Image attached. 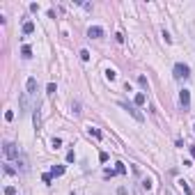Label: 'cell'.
I'll list each match as a JSON object with an SVG mask.
<instances>
[{"instance_id":"cell-21","label":"cell","mask_w":195,"mask_h":195,"mask_svg":"<svg viewBox=\"0 0 195 195\" xmlns=\"http://www.w3.org/2000/svg\"><path fill=\"white\" fill-rule=\"evenodd\" d=\"M5 195H16V188L14 186H7V188H5Z\"/></svg>"},{"instance_id":"cell-13","label":"cell","mask_w":195,"mask_h":195,"mask_svg":"<svg viewBox=\"0 0 195 195\" xmlns=\"http://www.w3.org/2000/svg\"><path fill=\"white\" fill-rule=\"evenodd\" d=\"M106 78H108V80H115V78H117L115 69H106Z\"/></svg>"},{"instance_id":"cell-2","label":"cell","mask_w":195,"mask_h":195,"mask_svg":"<svg viewBox=\"0 0 195 195\" xmlns=\"http://www.w3.org/2000/svg\"><path fill=\"white\" fill-rule=\"evenodd\" d=\"M175 78H179V80L181 78H184V80L191 78V69H188V64H184V62H177L175 64Z\"/></svg>"},{"instance_id":"cell-6","label":"cell","mask_w":195,"mask_h":195,"mask_svg":"<svg viewBox=\"0 0 195 195\" xmlns=\"http://www.w3.org/2000/svg\"><path fill=\"white\" fill-rule=\"evenodd\" d=\"M25 94H30V97L37 94V78H28V92Z\"/></svg>"},{"instance_id":"cell-1","label":"cell","mask_w":195,"mask_h":195,"mask_svg":"<svg viewBox=\"0 0 195 195\" xmlns=\"http://www.w3.org/2000/svg\"><path fill=\"white\" fill-rule=\"evenodd\" d=\"M120 106H122L124 110H129V113H131L133 120H138V122H143V120H145V115L138 110V106H135V103H131V101H120Z\"/></svg>"},{"instance_id":"cell-10","label":"cell","mask_w":195,"mask_h":195,"mask_svg":"<svg viewBox=\"0 0 195 195\" xmlns=\"http://www.w3.org/2000/svg\"><path fill=\"white\" fill-rule=\"evenodd\" d=\"M87 133H90V135H94V138H97V140H101V138H103V133L99 131L97 126H90V129H87Z\"/></svg>"},{"instance_id":"cell-19","label":"cell","mask_w":195,"mask_h":195,"mask_svg":"<svg viewBox=\"0 0 195 195\" xmlns=\"http://www.w3.org/2000/svg\"><path fill=\"white\" fill-rule=\"evenodd\" d=\"M152 186H154V184H152V179L147 177V179L143 181V188H147V191H152Z\"/></svg>"},{"instance_id":"cell-11","label":"cell","mask_w":195,"mask_h":195,"mask_svg":"<svg viewBox=\"0 0 195 195\" xmlns=\"http://www.w3.org/2000/svg\"><path fill=\"white\" fill-rule=\"evenodd\" d=\"M179 186H181V191H184L186 195H193V191H191V186H188V181H184V179H181V181H179Z\"/></svg>"},{"instance_id":"cell-26","label":"cell","mask_w":195,"mask_h":195,"mask_svg":"<svg viewBox=\"0 0 195 195\" xmlns=\"http://www.w3.org/2000/svg\"><path fill=\"white\" fill-rule=\"evenodd\" d=\"M53 147H55V149H57V147H62V140L60 138H53Z\"/></svg>"},{"instance_id":"cell-5","label":"cell","mask_w":195,"mask_h":195,"mask_svg":"<svg viewBox=\"0 0 195 195\" xmlns=\"http://www.w3.org/2000/svg\"><path fill=\"white\" fill-rule=\"evenodd\" d=\"M87 37H90V39H101V37H103V28L92 25L90 30H87Z\"/></svg>"},{"instance_id":"cell-14","label":"cell","mask_w":195,"mask_h":195,"mask_svg":"<svg viewBox=\"0 0 195 195\" xmlns=\"http://www.w3.org/2000/svg\"><path fill=\"white\" fill-rule=\"evenodd\" d=\"M115 172H117V175H124V172H126V168H124V163H115Z\"/></svg>"},{"instance_id":"cell-29","label":"cell","mask_w":195,"mask_h":195,"mask_svg":"<svg viewBox=\"0 0 195 195\" xmlns=\"http://www.w3.org/2000/svg\"><path fill=\"white\" fill-rule=\"evenodd\" d=\"M193 129H195V126H193Z\"/></svg>"},{"instance_id":"cell-23","label":"cell","mask_w":195,"mask_h":195,"mask_svg":"<svg viewBox=\"0 0 195 195\" xmlns=\"http://www.w3.org/2000/svg\"><path fill=\"white\" fill-rule=\"evenodd\" d=\"M39 122H41V120H39V110L34 108V126H37V129H39Z\"/></svg>"},{"instance_id":"cell-9","label":"cell","mask_w":195,"mask_h":195,"mask_svg":"<svg viewBox=\"0 0 195 195\" xmlns=\"http://www.w3.org/2000/svg\"><path fill=\"white\" fill-rule=\"evenodd\" d=\"M32 32H34V23L32 21L23 23V34H32Z\"/></svg>"},{"instance_id":"cell-16","label":"cell","mask_w":195,"mask_h":195,"mask_svg":"<svg viewBox=\"0 0 195 195\" xmlns=\"http://www.w3.org/2000/svg\"><path fill=\"white\" fill-rule=\"evenodd\" d=\"M28 110V99H25V94L21 97V113H25Z\"/></svg>"},{"instance_id":"cell-3","label":"cell","mask_w":195,"mask_h":195,"mask_svg":"<svg viewBox=\"0 0 195 195\" xmlns=\"http://www.w3.org/2000/svg\"><path fill=\"white\" fill-rule=\"evenodd\" d=\"M2 152H5V156H7V158H19V156H21V154H19V147H16L14 143H5Z\"/></svg>"},{"instance_id":"cell-25","label":"cell","mask_w":195,"mask_h":195,"mask_svg":"<svg viewBox=\"0 0 195 195\" xmlns=\"http://www.w3.org/2000/svg\"><path fill=\"white\" fill-rule=\"evenodd\" d=\"M76 161V154H74V152H69V154H67V163H74Z\"/></svg>"},{"instance_id":"cell-20","label":"cell","mask_w":195,"mask_h":195,"mask_svg":"<svg viewBox=\"0 0 195 195\" xmlns=\"http://www.w3.org/2000/svg\"><path fill=\"white\" fill-rule=\"evenodd\" d=\"M5 172H7V175H16V170H14V168H11V165H9V163H5Z\"/></svg>"},{"instance_id":"cell-18","label":"cell","mask_w":195,"mask_h":195,"mask_svg":"<svg viewBox=\"0 0 195 195\" xmlns=\"http://www.w3.org/2000/svg\"><path fill=\"white\" fill-rule=\"evenodd\" d=\"M46 92H48V94H55V92H57L55 83H48V87H46Z\"/></svg>"},{"instance_id":"cell-24","label":"cell","mask_w":195,"mask_h":195,"mask_svg":"<svg viewBox=\"0 0 195 195\" xmlns=\"http://www.w3.org/2000/svg\"><path fill=\"white\" fill-rule=\"evenodd\" d=\"M99 161H101V163H108V154H106V152H101V154H99Z\"/></svg>"},{"instance_id":"cell-8","label":"cell","mask_w":195,"mask_h":195,"mask_svg":"<svg viewBox=\"0 0 195 195\" xmlns=\"http://www.w3.org/2000/svg\"><path fill=\"white\" fill-rule=\"evenodd\" d=\"M51 175H53V177H62V175H64V165H53V168H51Z\"/></svg>"},{"instance_id":"cell-27","label":"cell","mask_w":195,"mask_h":195,"mask_svg":"<svg viewBox=\"0 0 195 195\" xmlns=\"http://www.w3.org/2000/svg\"><path fill=\"white\" fill-rule=\"evenodd\" d=\"M138 83H140L143 87H147V78H145V76H138Z\"/></svg>"},{"instance_id":"cell-28","label":"cell","mask_w":195,"mask_h":195,"mask_svg":"<svg viewBox=\"0 0 195 195\" xmlns=\"http://www.w3.org/2000/svg\"><path fill=\"white\" fill-rule=\"evenodd\" d=\"M191 156H193V158H195V145H193V147H191Z\"/></svg>"},{"instance_id":"cell-7","label":"cell","mask_w":195,"mask_h":195,"mask_svg":"<svg viewBox=\"0 0 195 195\" xmlns=\"http://www.w3.org/2000/svg\"><path fill=\"white\" fill-rule=\"evenodd\" d=\"M145 101H147V94H145V92H138V94L133 97V103H135V106H143Z\"/></svg>"},{"instance_id":"cell-15","label":"cell","mask_w":195,"mask_h":195,"mask_svg":"<svg viewBox=\"0 0 195 195\" xmlns=\"http://www.w3.org/2000/svg\"><path fill=\"white\" fill-rule=\"evenodd\" d=\"M41 181H44V184H51V181H53V175H51V172H44V175H41Z\"/></svg>"},{"instance_id":"cell-17","label":"cell","mask_w":195,"mask_h":195,"mask_svg":"<svg viewBox=\"0 0 195 195\" xmlns=\"http://www.w3.org/2000/svg\"><path fill=\"white\" fill-rule=\"evenodd\" d=\"M78 55H80V60H83V62H87V60H90V53H87L85 48H83V51L78 53Z\"/></svg>"},{"instance_id":"cell-22","label":"cell","mask_w":195,"mask_h":195,"mask_svg":"<svg viewBox=\"0 0 195 195\" xmlns=\"http://www.w3.org/2000/svg\"><path fill=\"white\" fill-rule=\"evenodd\" d=\"M5 120H7V122L14 120V110H7V113H5Z\"/></svg>"},{"instance_id":"cell-12","label":"cell","mask_w":195,"mask_h":195,"mask_svg":"<svg viewBox=\"0 0 195 195\" xmlns=\"http://www.w3.org/2000/svg\"><path fill=\"white\" fill-rule=\"evenodd\" d=\"M21 55H23V57H32V48H30V46L25 44V46L21 48Z\"/></svg>"},{"instance_id":"cell-4","label":"cell","mask_w":195,"mask_h":195,"mask_svg":"<svg viewBox=\"0 0 195 195\" xmlns=\"http://www.w3.org/2000/svg\"><path fill=\"white\" fill-rule=\"evenodd\" d=\"M179 103H181V108H184V110L191 108V92H188V90H181L179 92Z\"/></svg>"}]
</instances>
